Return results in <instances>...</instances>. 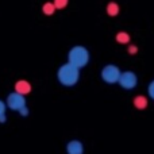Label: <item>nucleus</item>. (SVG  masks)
Wrapping results in <instances>:
<instances>
[{"label": "nucleus", "instance_id": "f8f14e48", "mask_svg": "<svg viewBox=\"0 0 154 154\" xmlns=\"http://www.w3.org/2000/svg\"><path fill=\"white\" fill-rule=\"evenodd\" d=\"M68 3H69V0H53V4L56 7V10H64L68 5Z\"/></svg>", "mask_w": 154, "mask_h": 154}, {"label": "nucleus", "instance_id": "6e6552de", "mask_svg": "<svg viewBox=\"0 0 154 154\" xmlns=\"http://www.w3.org/2000/svg\"><path fill=\"white\" fill-rule=\"evenodd\" d=\"M133 104H134V107H135V108H138V109H145V108L147 107V104H149V101H147V99L145 97V96L139 95V96H135V97H134Z\"/></svg>", "mask_w": 154, "mask_h": 154}, {"label": "nucleus", "instance_id": "1a4fd4ad", "mask_svg": "<svg viewBox=\"0 0 154 154\" xmlns=\"http://www.w3.org/2000/svg\"><path fill=\"white\" fill-rule=\"evenodd\" d=\"M56 11H57V10H56V7H54L53 2H46V3H43V5H42V12L45 14V15L50 16V15H53Z\"/></svg>", "mask_w": 154, "mask_h": 154}, {"label": "nucleus", "instance_id": "39448f33", "mask_svg": "<svg viewBox=\"0 0 154 154\" xmlns=\"http://www.w3.org/2000/svg\"><path fill=\"white\" fill-rule=\"evenodd\" d=\"M119 85L123 88V89H134L138 84V77L134 72L131 70H126L120 75V79H119Z\"/></svg>", "mask_w": 154, "mask_h": 154}, {"label": "nucleus", "instance_id": "f257e3e1", "mask_svg": "<svg viewBox=\"0 0 154 154\" xmlns=\"http://www.w3.org/2000/svg\"><path fill=\"white\" fill-rule=\"evenodd\" d=\"M57 79L64 87H73L80 80V70L70 64H64L57 70Z\"/></svg>", "mask_w": 154, "mask_h": 154}, {"label": "nucleus", "instance_id": "0eeeda50", "mask_svg": "<svg viewBox=\"0 0 154 154\" xmlns=\"http://www.w3.org/2000/svg\"><path fill=\"white\" fill-rule=\"evenodd\" d=\"M66 154H84V145L77 139L69 141L66 143Z\"/></svg>", "mask_w": 154, "mask_h": 154}, {"label": "nucleus", "instance_id": "20e7f679", "mask_svg": "<svg viewBox=\"0 0 154 154\" xmlns=\"http://www.w3.org/2000/svg\"><path fill=\"white\" fill-rule=\"evenodd\" d=\"M120 69L116 65H106V66L101 69V79L107 82V84H115V82L119 81L120 79Z\"/></svg>", "mask_w": 154, "mask_h": 154}, {"label": "nucleus", "instance_id": "f03ea898", "mask_svg": "<svg viewBox=\"0 0 154 154\" xmlns=\"http://www.w3.org/2000/svg\"><path fill=\"white\" fill-rule=\"evenodd\" d=\"M88 62H89V51L84 46H73L68 53V64L73 65L79 70L81 68L87 66Z\"/></svg>", "mask_w": 154, "mask_h": 154}, {"label": "nucleus", "instance_id": "7ed1b4c3", "mask_svg": "<svg viewBox=\"0 0 154 154\" xmlns=\"http://www.w3.org/2000/svg\"><path fill=\"white\" fill-rule=\"evenodd\" d=\"M5 106H7V108L11 109V111H16V112H18L19 109H22L23 107L27 106L26 96L19 95V93H16V92L8 93L7 99H5Z\"/></svg>", "mask_w": 154, "mask_h": 154}, {"label": "nucleus", "instance_id": "dca6fc26", "mask_svg": "<svg viewBox=\"0 0 154 154\" xmlns=\"http://www.w3.org/2000/svg\"><path fill=\"white\" fill-rule=\"evenodd\" d=\"M138 53V48H137V46H128V54H131V56H133V54H137Z\"/></svg>", "mask_w": 154, "mask_h": 154}, {"label": "nucleus", "instance_id": "2eb2a0df", "mask_svg": "<svg viewBox=\"0 0 154 154\" xmlns=\"http://www.w3.org/2000/svg\"><path fill=\"white\" fill-rule=\"evenodd\" d=\"M5 111H7V106H5V101L0 99V116H2V115H5Z\"/></svg>", "mask_w": 154, "mask_h": 154}, {"label": "nucleus", "instance_id": "4468645a", "mask_svg": "<svg viewBox=\"0 0 154 154\" xmlns=\"http://www.w3.org/2000/svg\"><path fill=\"white\" fill-rule=\"evenodd\" d=\"M19 115H20V116L22 118H26V116H29V114H30V111H29V107H23V108H22V109H19Z\"/></svg>", "mask_w": 154, "mask_h": 154}, {"label": "nucleus", "instance_id": "9b49d317", "mask_svg": "<svg viewBox=\"0 0 154 154\" xmlns=\"http://www.w3.org/2000/svg\"><path fill=\"white\" fill-rule=\"evenodd\" d=\"M116 42L120 43V45H127L130 42V35L126 31H120L116 34Z\"/></svg>", "mask_w": 154, "mask_h": 154}, {"label": "nucleus", "instance_id": "423d86ee", "mask_svg": "<svg viewBox=\"0 0 154 154\" xmlns=\"http://www.w3.org/2000/svg\"><path fill=\"white\" fill-rule=\"evenodd\" d=\"M14 89H15L14 92L19 93V95L26 96V95H29V93L31 92L32 87H31V84H30V81L22 79V80H18V81L15 82V87H14Z\"/></svg>", "mask_w": 154, "mask_h": 154}, {"label": "nucleus", "instance_id": "9d476101", "mask_svg": "<svg viewBox=\"0 0 154 154\" xmlns=\"http://www.w3.org/2000/svg\"><path fill=\"white\" fill-rule=\"evenodd\" d=\"M107 14H108L109 16H116L118 14H119V5L116 4L115 2H111L107 4Z\"/></svg>", "mask_w": 154, "mask_h": 154}, {"label": "nucleus", "instance_id": "ddd939ff", "mask_svg": "<svg viewBox=\"0 0 154 154\" xmlns=\"http://www.w3.org/2000/svg\"><path fill=\"white\" fill-rule=\"evenodd\" d=\"M147 93H149V96L154 100V80L153 81H150L149 87H147Z\"/></svg>", "mask_w": 154, "mask_h": 154}]
</instances>
